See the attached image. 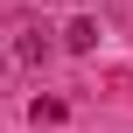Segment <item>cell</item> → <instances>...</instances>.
<instances>
[{"instance_id":"1","label":"cell","mask_w":133,"mask_h":133,"mask_svg":"<svg viewBox=\"0 0 133 133\" xmlns=\"http://www.w3.org/2000/svg\"><path fill=\"white\" fill-rule=\"evenodd\" d=\"M63 49L91 56V49H98V21H70V28H63Z\"/></svg>"},{"instance_id":"2","label":"cell","mask_w":133,"mask_h":133,"mask_svg":"<svg viewBox=\"0 0 133 133\" xmlns=\"http://www.w3.org/2000/svg\"><path fill=\"white\" fill-rule=\"evenodd\" d=\"M14 56H21V63H35V56H42V35H35V28H21V42H14Z\"/></svg>"}]
</instances>
